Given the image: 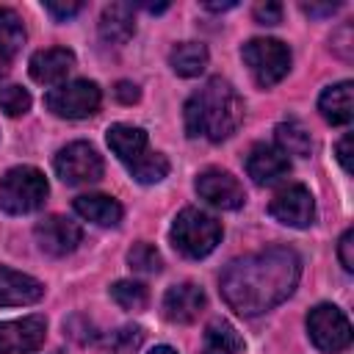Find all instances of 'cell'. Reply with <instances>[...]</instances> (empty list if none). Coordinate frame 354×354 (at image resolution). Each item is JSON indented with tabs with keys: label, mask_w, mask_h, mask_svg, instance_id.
Here are the masks:
<instances>
[{
	"label": "cell",
	"mask_w": 354,
	"mask_h": 354,
	"mask_svg": "<svg viewBox=\"0 0 354 354\" xmlns=\"http://www.w3.org/2000/svg\"><path fill=\"white\" fill-rule=\"evenodd\" d=\"M144 343V329L136 326V324H127V326H119L111 337H108V348L111 354H136Z\"/></svg>",
	"instance_id": "cell-28"
},
{
	"label": "cell",
	"mask_w": 354,
	"mask_h": 354,
	"mask_svg": "<svg viewBox=\"0 0 354 354\" xmlns=\"http://www.w3.org/2000/svg\"><path fill=\"white\" fill-rule=\"evenodd\" d=\"M136 33V14L133 3H111L102 8L100 17V39L105 44H127L130 36Z\"/></svg>",
	"instance_id": "cell-17"
},
{
	"label": "cell",
	"mask_w": 354,
	"mask_h": 354,
	"mask_svg": "<svg viewBox=\"0 0 354 354\" xmlns=\"http://www.w3.org/2000/svg\"><path fill=\"white\" fill-rule=\"evenodd\" d=\"M243 351V337L230 321H210L202 335V354H241Z\"/></svg>",
	"instance_id": "cell-21"
},
{
	"label": "cell",
	"mask_w": 354,
	"mask_h": 354,
	"mask_svg": "<svg viewBox=\"0 0 354 354\" xmlns=\"http://www.w3.org/2000/svg\"><path fill=\"white\" fill-rule=\"evenodd\" d=\"M196 194L218 210H235L246 199L243 185L224 169H205L196 177Z\"/></svg>",
	"instance_id": "cell-11"
},
{
	"label": "cell",
	"mask_w": 354,
	"mask_h": 354,
	"mask_svg": "<svg viewBox=\"0 0 354 354\" xmlns=\"http://www.w3.org/2000/svg\"><path fill=\"white\" fill-rule=\"evenodd\" d=\"M53 166H55V174L66 185H86V183H97L102 177V158L86 141H72V144L61 147Z\"/></svg>",
	"instance_id": "cell-8"
},
{
	"label": "cell",
	"mask_w": 354,
	"mask_h": 354,
	"mask_svg": "<svg viewBox=\"0 0 354 354\" xmlns=\"http://www.w3.org/2000/svg\"><path fill=\"white\" fill-rule=\"evenodd\" d=\"M335 155H337V160H340L343 171H351V133H346V136L337 141Z\"/></svg>",
	"instance_id": "cell-35"
},
{
	"label": "cell",
	"mask_w": 354,
	"mask_h": 354,
	"mask_svg": "<svg viewBox=\"0 0 354 354\" xmlns=\"http://www.w3.org/2000/svg\"><path fill=\"white\" fill-rule=\"evenodd\" d=\"M169 66L180 77H196L207 66V47L199 41H180L169 53Z\"/></svg>",
	"instance_id": "cell-22"
},
{
	"label": "cell",
	"mask_w": 354,
	"mask_h": 354,
	"mask_svg": "<svg viewBox=\"0 0 354 354\" xmlns=\"http://www.w3.org/2000/svg\"><path fill=\"white\" fill-rule=\"evenodd\" d=\"M205 310V290L194 282L171 285L163 296V315L171 324H191Z\"/></svg>",
	"instance_id": "cell-14"
},
{
	"label": "cell",
	"mask_w": 354,
	"mask_h": 354,
	"mask_svg": "<svg viewBox=\"0 0 354 354\" xmlns=\"http://www.w3.org/2000/svg\"><path fill=\"white\" fill-rule=\"evenodd\" d=\"M169 238H171V246L183 257L199 260V257H207L218 246L221 224L210 213H205L199 207H185V210L177 213Z\"/></svg>",
	"instance_id": "cell-3"
},
{
	"label": "cell",
	"mask_w": 354,
	"mask_h": 354,
	"mask_svg": "<svg viewBox=\"0 0 354 354\" xmlns=\"http://www.w3.org/2000/svg\"><path fill=\"white\" fill-rule=\"evenodd\" d=\"M80 8H83V3H55V0H47V3H44V11H50L55 19H69V17H75Z\"/></svg>",
	"instance_id": "cell-33"
},
{
	"label": "cell",
	"mask_w": 354,
	"mask_h": 354,
	"mask_svg": "<svg viewBox=\"0 0 354 354\" xmlns=\"http://www.w3.org/2000/svg\"><path fill=\"white\" fill-rule=\"evenodd\" d=\"M100 102H102V91L91 80L61 83V86L50 88L44 97V105L61 119H86V116L97 113Z\"/></svg>",
	"instance_id": "cell-6"
},
{
	"label": "cell",
	"mask_w": 354,
	"mask_h": 354,
	"mask_svg": "<svg viewBox=\"0 0 354 354\" xmlns=\"http://www.w3.org/2000/svg\"><path fill=\"white\" fill-rule=\"evenodd\" d=\"M337 257L346 271H354V230H346L337 241Z\"/></svg>",
	"instance_id": "cell-31"
},
{
	"label": "cell",
	"mask_w": 354,
	"mask_h": 354,
	"mask_svg": "<svg viewBox=\"0 0 354 354\" xmlns=\"http://www.w3.org/2000/svg\"><path fill=\"white\" fill-rule=\"evenodd\" d=\"M207 11H227V8H235V0H227V3H205Z\"/></svg>",
	"instance_id": "cell-37"
},
{
	"label": "cell",
	"mask_w": 354,
	"mask_h": 354,
	"mask_svg": "<svg viewBox=\"0 0 354 354\" xmlns=\"http://www.w3.org/2000/svg\"><path fill=\"white\" fill-rule=\"evenodd\" d=\"M33 235H36L39 249L44 254H50V257H64V254L75 252L77 243L83 241L80 224L66 218V216H47L44 221L36 224Z\"/></svg>",
	"instance_id": "cell-10"
},
{
	"label": "cell",
	"mask_w": 354,
	"mask_h": 354,
	"mask_svg": "<svg viewBox=\"0 0 354 354\" xmlns=\"http://www.w3.org/2000/svg\"><path fill=\"white\" fill-rule=\"evenodd\" d=\"M127 263H130V268L138 271V274H158V271L163 268L160 252H158L152 243H147V241H138V243L130 246Z\"/></svg>",
	"instance_id": "cell-27"
},
{
	"label": "cell",
	"mask_w": 354,
	"mask_h": 354,
	"mask_svg": "<svg viewBox=\"0 0 354 354\" xmlns=\"http://www.w3.org/2000/svg\"><path fill=\"white\" fill-rule=\"evenodd\" d=\"M243 119V100L232 83L213 77L196 88L185 102V133L191 138L224 141L230 138Z\"/></svg>",
	"instance_id": "cell-2"
},
{
	"label": "cell",
	"mask_w": 354,
	"mask_h": 354,
	"mask_svg": "<svg viewBox=\"0 0 354 354\" xmlns=\"http://www.w3.org/2000/svg\"><path fill=\"white\" fill-rule=\"evenodd\" d=\"M44 315H28L17 321H0V354H28L44 343Z\"/></svg>",
	"instance_id": "cell-12"
},
{
	"label": "cell",
	"mask_w": 354,
	"mask_h": 354,
	"mask_svg": "<svg viewBox=\"0 0 354 354\" xmlns=\"http://www.w3.org/2000/svg\"><path fill=\"white\" fill-rule=\"evenodd\" d=\"M254 19L260 25H277L282 19V6L274 3V0H266V3H257L254 6Z\"/></svg>",
	"instance_id": "cell-30"
},
{
	"label": "cell",
	"mask_w": 354,
	"mask_h": 354,
	"mask_svg": "<svg viewBox=\"0 0 354 354\" xmlns=\"http://www.w3.org/2000/svg\"><path fill=\"white\" fill-rule=\"evenodd\" d=\"M332 53H337L343 61H351V25H343L332 36Z\"/></svg>",
	"instance_id": "cell-32"
},
{
	"label": "cell",
	"mask_w": 354,
	"mask_h": 354,
	"mask_svg": "<svg viewBox=\"0 0 354 354\" xmlns=\"http://www.w3.org/2000/svg\"><path fill=\"white\" fill-rule=\"evenodd\" d=\"M50 194V185L44 174L33 166H14L0 180V210L11 216L33 213L44 205Z\"/></svg>",
	"instance_id": "cell-4"
},
{
	"label": "cell",
	"mask_w": 354,
	"mask_h": 354,
	"mask_svg": "<svg viewBox=\"0 0 354 354\" xmlns=\"http://www.w3.org/2000/svg\"><path fill=\"white\" fill-rule=\"evenodd\" d=\"M44 296V285L22 271L0 266V307H22L33 304Z\"/></svg>",
	"instance_id": "cell-16"
},
{
	"label": "cell",
	"mask_w": 354,
	"mask_h": 354,
	"mask_svg": "<svg viewBox=\"0 0 354 354\" xmlns=\"http://www.w3.org/2000/svg\"><path fill=\"white\" fill-rule=\"evenodd\" d=\"M149 354H177V351H174L171 346H155V348H152Z\"/></svg>",
	"instance_id": "cell-38"
},
{
	"label": "cell",
	"mask_w": 354,
	"mask_h": 354,
	"mask_svg": "<svg viewBox=\"0 0 354 354\" xmlns=\"http://www.w3.org/2000/svg\"><path fill=\"white\" fill-rule=\"evenodd\" d=\"M307 332L318 351L337 354L346 351L351 343V324L335 304H318L307 315Z\"/></svg>",
	"instance_id": "cell-7"
},
{
	"label": "cell",
	"mask_w": 354,
	"mask_h": 354,
	"mask_svg": "<svg viewBox=\"0 0 354 354\" xmlns=\"http://www.w3.org/2000/svg\"><path fill=\"white\" fill-rule=\"evenodd\" d=\"M22 44H25V25L19 14L0 6V55L11 61L22 50Z\"/></svg>",
	"instance_id": "cell-24"
},
{
	"label": "cell",
	"mask_w": 354,
	"mask_h": 354,
	"mask_svg": "<svg viewBox=\"0 0 354 354\" xmlns=\"http://www.w3.org/2000/svg\"><path fill=\"white\" fill-rule=\"evenodd\" d=\"M301 277V260L288 246H271L232 260L221 274V296L238 315H260L285 301Z\"/></svg>",
	"instance_id": "cell-1"
},
{
	"label": "cell",
	"mask_w": 354,
	"mask_h": 354,
	"mask_svg": "<svg viewBox=\"0 0 354 354\" xmlns=\"http://www.w3.org/2000/svg\"><path fill=\"white\" fill-rule=\"evenodd\" d=\"M277 149L282 155H293V158H310L313 152V138L307 133V127L296 119H288V122H279L277 130Z\"/></svg>",
	"instance_id": "cell-23"
},
{
	"label": "cell",
	"mask_w": 354,
	"mask_h": 354,
	"mask_svg": "<svg viewBox=\"0 0 354 354\" xmlns=\"http://www.w3.org/2000/svg\"><path fill=\"white\" fill-rule=\"evenodd\" d=\"M144 8H147V11H152V14H158V11H166V8H169V3H158V6H152V3H149V6H144Z\"/></svg>",
	"instance_id": "cell-39"
},
{
	"label": "cell",
	"mask_w": 354,
	"mask_h": 354,
	"mask_svg": "<svg viewBox=\"0 0 354 354\" xmlns=\"http://www.w3.org/2000/svg\"><path fill=\"white\" fill-rule=\"evenodd\" d=\"M30 77L41 86H55L61 80H66V75L75 69V53L66 50V47H47V50H39L33 53L30 64Z\"/></svg>",
	"instance_id": "cell-15"
},
{
	"label": "cell",
	"mask_w": 354,
	"mask_h": 354,
	"mask_svg": "<svg viewBox=\"0 0 354 354\" xmlns=\"http://www.w3.org/2000/svg\"><path fill=\"white\" fill-rule=\"evenodd\" d=\"M268 213L279 224L301 230V227H310L315 221V199L304 185H288L271 199Z\"/></svg>",
	"instance_id": "cell-9"
},
{
	"label": "cell",
	"mask_w": 354,
	"mask_h": 354,
	"mask_svg": "<svg viewBox=\"0 0 354 354\" xmlns=\"http://www.w3.org/2000/svg\"><path fill=\"white\" fill-rule=\"evenodd\" d=\"M111 299L122 307V310H130V313H138L147 307V288L141 282H133V279H119L111 285Z\"/></svg>",
	"instance_id": "cell-26"
},
{
	"label": "cell",
	"mask_w": 354,
	"mask_h": 354,
	"mask_svg": "<svg viewBox=\"0 0 354 354\" xmlns=\"http://www.w3.org/2000/svg\"><path fill=\"white\" fill-rule=\"evenodd\" d=\"M8 64H11V61H8V58H3V55H0V77H3V75H6V72H8Z\"/></svg>",
	"instance_id": "cell-40"
},
{
	"label": "cell",
	"mask_w": 354,
	"mask_h": 354,
	"mask_svg": "<svg viewBox=\"0 0 354 354\" xmlns=\"http://www.w3.org/2000/svg\"><path fill=\"white\" fill-rule=\"evenodd\" d=\"M108 147L113 149V155L122 160V163H136L138 158H144L149 149V138L141 127H133V124H111L108 127Z\"/></svg>",
	"instance_id": "cell-19"
},
{
	"label": "cell",
	"mask_w": 354,
	"mask_h": 354,
	"mask_svg": "<svg viewBox=\"0 0 354 354\" xmlns=\"http://www.w3.org/2000/svg\"><path fill=\"white\" fill-rule=\"evenodd\" d=\"M301 11L310 14V17H326V14H335V11H337V3H324V6H318V3H304Z\"/></svg>",
	"instance_id": "cell-36"
},
{
	"label": "cell",
	"mask_w": 354,
	"mask_h": 354,
	"mask_svg": "<svg viewBox=\"0 0 354 354\" xmlns=\"http://www.w3.org/2000/svg\"><path fill=\"white\" fill-rule=\"evenodd\" d=\"M75 213L100 227H116L122 221V205L105 194H83L75 199Z\"/></svg>",
	"instance_id": "cell-20"
},
{
	"label": "cell",
	"mask_w": 354,
	"mask_h": 354,
	"mask_svg": "<svg viewBox=\"0 0 354 354\" xmlns=\"http://www.w3.org/2000/svg\"><path fill=\"white\" fill-rule=\"evenodd\" d=\"M113 94H116V100H119V102H124V105H133V102H138V97H141L138 86H136V83H130V80H119V83H116V88H113Z\"/></svg>",
	"instance_id": "cell-34"
},
{
	"label": "cell",
	"mask_w": 354,
	"mask_h": 354,
	"mask_svg": "<svg viewBox=\"0 0 354 354\" xmlns=\"http://www.w3.org/2000/svg\"><path fill=\"white\" fill-rule=\"evenodd\" d=\"M30 108V94L22 86H0V111L6 116H22Z\"/></svg>",
	"instance_id": "cell-29"
},
{
	"label": "cell",
	"mask_w": 354,
	"mask_h": 354,
	"mask_svg": "<svg viewBox=\"0 0 354 354\" xmlns=\"http://www.w3.org/2000/svg\"><path fill=\"white\" fill-rule=\"evenodd\" d=\"M130 174L144 183V185H152V183H160L166 174H169V160L166 155L160 152H147L144 158H138L136 163H130Z\"/></svg>",
	"instance_id": "cell-25"
},
{
	"label": "cell",
	"mask_w": 354,
	"mask_h": 354,
	"mask_svg": "<svg viewBox=\"0 0 354 354\" xmlns=\"http://www.w3.org/2000/svg\"><path fill=\"white\" fill-rule=\"evenodd\" d=\"M318 111L329 124H348L354 116V86L351 80H340L318 97Z\"/></svg>",
	"instance_id": "cell-18"
},
{
	"label": "cell",
	"mask_w": 354,
	"mask_h": 354,
	"mask_svg": "<svg viewBox=\"0 0 354 354\" xmlns=\"http://www.w3.org/2000/svg\"><path fill=\"white\" fill-rule=\"evenodd\" d=\"M246 174L257 185H277L290 174V160L274 144H254L246 155Z\"/></svg>",
	"instance_id": "cell-13"
},
{
	"label": "cell",
	"mask_w": 354,
	"mask_h": 354,
	"mask_svg": "<svg viewBox=\"0 0 354 354\" xmlns=\"http://www.w3.org/2000/svg\"><path fill=\"white\" fill-rule=\"evenodd\" d=\"M241 55H243V64L249 66L252 77L263 88L279 83L290 69V50L279 39H252L243 44Z\"/></svg>",
	"instance_id": "cell-5"
}]
</instances>
